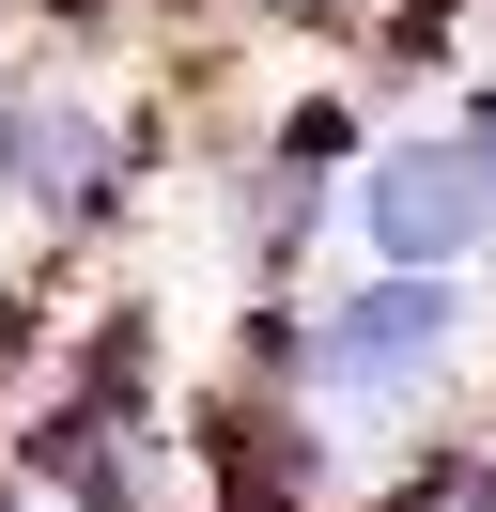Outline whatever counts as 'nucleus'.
Segmentation results:
<instances>
[{"instance_id": "nucleus-1", "label": "nucleus", "mask_w": 496, "mask_h": 512, "mask_svg": "<svg viewBox=\"0 0 496 512\" xmlns=\"http://www.w3.org/2000/svg\"><path fill=\"white\" fill-rule=\"evenodd\" d=\"M450 357H465V280H341L326 311L295 326V404H326V419H419L434 388H450Z\"/></svg>"}, {"instance_id": "nucleus-2", "label": "nucleus", "mask_w": 496, "mask_h": 512, "mask_svg": "<svg viewBox=\"0 0 496 512\" xmlns=\"http://www.w3.org/2000/svg\"><path fill=\"white\" fill-rule=\"evenodd\" d=\"M357 233L388 280H450L465 249L496 233V187H481V140H388L357 187Z\"/></svg>"}, {"instance_id": "nucleus-3", "label": "nucleus", "mask_w": 496, "mask_h": 512, "mask_svg": "<svg viewBox=\"0 0 496 512\" xmlns=\"http://www.w3.org/2000/svg\"><path fill=\"white\" fill-rule=\"evenodd\" d=\"M124 187V125L93 94H0V202L31 218H93Z\"/></svg>"}, {"instance_id": "nucleus-4", "label": "nucleus", "mask_w": 496, "mask_h": 512, "mask_svg": "<svg viewBox=\"0 0 496 512\" xmlns=\"http://www.w3.org/2000/svg\"><path fill=\"white\" fill-rule=\"evenodd\" d=\"M481 187H496V125H481Z\"/></svg>"}]
</instances>
